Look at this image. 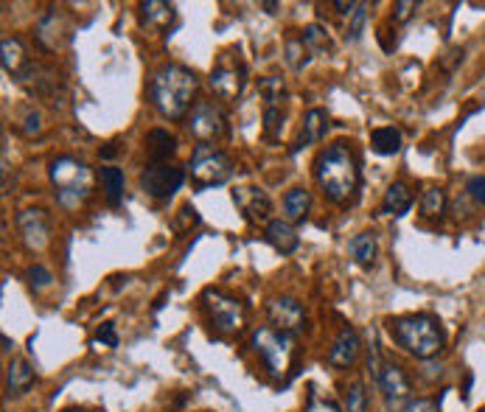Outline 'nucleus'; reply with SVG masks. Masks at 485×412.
I'll list each match as a JSON object with an SVG mask.
<instances>
[{"label": "nucleus", "mask_w": 485, "mask_h": 412, "mask_svg": "<svg viewBox=\"0 0 485 412\" xmlns=\"http://www.w3.org/2000/svg\"><path fill=\"white\" fill-rule=\"evenodd\" d=\"M200 87V78L191 68L185 65H163L160 70H154L152 82H149V95H152V104L163 118L169 121H180L185 118L193 95H197Z\"/></svg>", "instance_id": "nucleus-1"}, {"label": "nucleus", "mask_w": 485, "mask_h": 412, "mask_svg": "<svg viewBox=\"0 0 485 412\" xmlns=\"http://www.w3.org/2000/svg\"><path fill=\"white\" fill-rule=\"evenodd\" d=\"M315 177L332 202L337 205L354 202V196L359 191V163L351 146L332 144L328 149H323L315 163Z\"/></svg>", "instance_id": "nucleus-2"}, {"label": "nucleus", "mask_w": 485, "mask_h": 412, "mask_svg": "<svg viewBox=\"0 0 485 412\" xmlns=\"http://www.w3.org/2000/svg\"><path fill=\"white\" fill-rule=\"evenodd\" d=\"M399 348L415 359H432L443 348V328L432 314H404L387 323Z\"/></svg>", "instance_id": "nucleus-3"}, {"label": "nucleus", "mask_w": 485, "mask_h": 412, "mask_svg": "<svg viewBox=\"0 0 485 412\" xmlns=\"http://www.w3.org/2000/svg\"><path fill=\"white\" fill-rule=\"evenodd\" d=\"M48 174H51V183L56 188V200H60L62 208H79L93 194V171L70 154L56 157L48 169Z\"/></svg>", "instance_id": "nucleus-4"}, {"label": "nucleus", "mask_w": 485, "mask_h": 412, "mask_svg": "<svg viewBox=\"0 0 485 412\" xmlns=\"http://www.w3.org/2000/svg\"><path fill=\"white\" fill-rule=\"evenodd\" d=\"M253 350L261 357V362L267 365L269 376L284 379L286 373H292L295 357H298V342L295 334H284L278 328H256L253 331Z\"/></svg>", "instance_id": "nucleus-5"}, {"label": "nucleus", "mask_w": 485, "mask_h": 412, "mask_svg": "<svg viewBox=\"0 0 485 412\" xmlns=\"http://www.w3.org/2000/svg\"><path fill=\"white\" fill-rule=\"evenodd\" d=\"M191 180L200 188H213V185H225L233 177V161L217 146L210 144H200L191 154Z\"/></svg>", "instance_id": "nucleus-6"}, {"label": "nucleus", "mask_w": 485, "mask_h": 412, "mask_svg": "<svg viewBox=\"0 0 485 412\" xmlns=\"http://www.w3.org/2000/svg\"><path fill=\"white\" fill-rule=\"evenodd\" d=\"M202 306L219 334H239L247 325V306L227 292L208 289L202 294Z\"/></svg>", "instance_id": "nucleus-7"}, {"label": "nucleus", "mask_w": 485, "mask_h": 412, "mask_svg": "<svg viewBox=\"0 0 485 412\" xmlns=\"http://www.w3.org/2000/svg\"><path fill=\"white\" fill-rule=\"evenodd\" d=\"M208 82H210V90L217 98H222V102H236L244 90V85H247V68L239 59V54L236 56L233 54L219 56V62L210 70Z\"/></svg>", "instance_id": "nucleus-8"}, {"label": "nucleus", "mask_w": 485, "mask_h": 412, "mask_svg": "<svg viewBox=\"0 0 485 412\" xmlns=\"http://www.w3.org/2000/svg\"><path fill=\"white\" fill-rule=\"evenodd\" d=\"M185 180V171L171 166V163H149L144 171H141V188L154 196V200H169L180 191Z\"/></svg>", "instance_id": "nucleus-9"}, {"label": "nucleus", "mask_w": 485, "mask_h": 412, "mask_svg": "<svg viewBox=\"0 0 485 412\" xmlns=\"http://www.w3.org/2000/svg\"><path fill=\"white\" fill-rule=\"evenodd\" d=\"M191 132L197 141H219L227 135V118L213 102H197L191 110Z\"/></svg>", "instance_id": "nucleus-10"}, {"label": "nucleus", "mask_w": 485, "mask_h": 412, "mask_svg": "<svg viewBox=\"0 0 485 412\" xmlns=\"http://www.w3.org/2000/svg\"><path fill=\"white\" fill-rule=\"evenodd\" d=\"M17 230H21V239L31 252H40V250L48 247L51 225H48V213L45 210H40V208L21 210V213H17Z\"/></svg>", "instance_id": "nucleus-11"}, {"label": "nucleus", "mask_w": 485, "mask_h": 412, "mask_svg": "<svg viewBox=\"0 0 485 412\" xmlns=\"http://www.w3.org/2000/svg\"><path fill=\"white\" fill-rule=\"evenodd\" d=\"M267 317L273 328L284 334H298L306 328V309L295 298H273L267 303Z\"/></svg>", "instance_id": "nucleus-12"}, {"label": "nucleus", "mask_w": 485, "mask_h": 412, "mask_svg": "<svg viewBox=\"0 0 485 412\" xmlns=\"http://www.w3.org/2000/svg\"><path fill=\"white\" fill-rule=\"evenodd\" d=\"M376 384L382 390V396L387 401V407H399L410 399V379H407V373L393 365V362H384L379 376H376Z\"/></svg>", "instance_id": "nucleus-13"}, {"label": "nucleus", "mask_w": 485, "mask_h": 412, "mask_svg": "<svg viewBox=\"0 0 485 412\" xmlns=\"http://www.w3.org/2000/svg\"><path fill=\"white\" fill-rule=\"evenodd\" d=\"M233 205L239 208V213L247 222H267L269 210H273L269 196L261 188H250V185H242V188L233 191Z\"/></svg>", "instance_id": "nucleus-14"}, {"label": "nucleus", "mask_w": 485, "mask_h": 412, "mask_svg": "<svg viewBox=\"0 0 485 412\" xmlns=\"http://www.w3.org/2000/svg\"><path fill=\"white\" fill-rule=\"evenodd\" d=\"M357 357H359V334L351 325H345L337 334L332 350H328V365H334V367H351L357 362Z\"/></svg>", "instance_id": "nucleus-15"}, {"label": "nucleus", "mask_w": 485, "mask_h": 412, "mask_svg": "<svg viewBox=\"0 0 485 412\" xmlns=\"http://www.w3.org/2000/svg\"><path fill=\"white\" fill-rule=\"evenodd\" d=\"M34 382H37V373L26 359L14 357L6 365V390H9V396H23V392H29L34 387Z\"/></svg>", "instance_id": "nucleus-16"}, {"label": "nucleus", "mask_w": 485, "mask_h": 412, "mask_svg": "<svg viewBox=\"0 0 485 412\" xmlns=\"http://www.w3.org/2000/svg\"><path fill=\"white\" fill-rule=\"evenodd\" d=\"M328 132V112L315 107V110H308L306 118H303V129H300V137H298V144L292 146V152H298L300 146H308V144H320L323 137Z\"/></svg>", "instance_id": "nucleus-17"}, {"label": "nucleus", "mask_w": 485, "mask_h": 412, "mask_svg": "<svg viewBox=\"0 0 485 412\" xmlns=\"http://www.w3.org/2000/svg\"><path fill=\"white\" fill-rule=\"evenodd\" d=\"M267 242L273 244L281 255H289V252H295L300 239H298V230L284 222V219H275V222H269L267 225Z\"/></svg>", "instance_id": "nucleus-18"}, {"label": "nucleus", "mask_w": 485, "mask_h": 412, "mask_svg": "<svg viewBox=\"0 0 485 412\" xmlns=\"http://www.w3.org/2000/svg\"><path fill=\"white\" fill-rule=\"evenodd\" d=\"M177 152V141L166 129H152L146 135V154L149 163H169V157Z\"/></svg>", "instance_id": "nucleus-19"}, {"label": "nucleus", "mask_w": 485, "mask_h": 412, "mask_svg": "<svg viewBox=\"0 0 485 412\" xmlns=\"http://www.w3.org/2000/svg\"><path fill=\"white\" fill-rule=\"evenodd\" d=\"M0 54H4V70L9 76H21L29 68L26 48H23V43L17 37H6L4 43H0Z\"/></svg>", "instance_id": "nucleus-20"}, {"label": "nucleus", "mask_w": 485, "mask_h": 412, "mask_svg": "<svg viewBox=\"0 0 485 412\" xmlns=\"http://www.w3.org/2000/svg\"><path fill=\"white\" fill-rule=\"evenodd\" d=\"M410 208H413V194H410V188H407L404 183H393L390 188H387L384 200H382V213H387V216H404Z\"/></svg>", "instance_id": "nucleus-21"}, {"label": "nucleus", "mask_w": 485, "mask_h": 412, "mask_svg": "<svg viewBox=\"0 0 485 412\" xmlns=\"http://www.w3.org/2000/svg\"><path fill=\"white\" fill-rule=\"evenodd\" d=\"M284 210H286V219L289 222H300L312 210V194L306 188H292L284 196Z\"/></svg>", "instance_id": "nucleus-22"}, {"label": "nucleus", "mask_w": 485, "mask_h": 412, "mask_svg": "<svg viewBox=\"0 0 485 412\" xmlns=\"http://www.w3.org/2000/svg\"><path fill=\"white\" fill-rule=\"evenodd\" d=\"M99 177H102V185H104L107 205L119 208L121 200H124V171L115 169V166H104Z\"/></svg>", "instance_id": "nucleus-23"}, {"label": "nucleus", "mask_w": 485, "mask_h": 412, "mask_svg": "<svg viewBox=\"0 0 485 412\" xmlns=\"http://www.w3.org/2000/svg\"><path fill=\"white\" fill-rule=\"evenodd\" d=\"M141 20H144V26H149V29L169 26L174 20V6L163 4V0H149V4H141Z\"/></svg>", "instance_id": "nucleus-24"}, {"label": "nucleus", "mask_w": 485, "mask_h": 412, "mask_svg": "<svg viewBox=\"0 0 485 412\" xmlns=\"http://www.w3.org/2000/svg\"><path fill=\"white\" fill-rule=\"evenodd\" d=\"M371 146L376 154H399L401 149V132L396 127H379L371 132Z\"/></svg>", "instance_id": "nucleus-25"}, {"label": "nucleus", "mask_w": 485, "mask_h": 412, "mask_svg": "<svg viewBox=\"0 0 485 412\" xmlns=\"http://www.w3.org/2000/svg\"><path fill=\"white\" fill-rule=\"evenodd\" d=\"M351 252L359 267H374L376 261V252H379V244H376V235L374 233H359L357 239L351 242Z\"/></svg>", "instance_id": "nucleus-26"}, {"label": "nucleus", "mask_w": 485, "mask_h": 412, "mask_svg": "<svg viewBox=\"0 0 485 412\" xmlns=\"http://www.w3.org/2000/svg\"><path fill=\"white\" fill-rule=\"evenodd\" d=\"M300 39H303V45L308 48V54H323V51H328L332 48V43H328V31L323 29V26H306L303 29V34H300Z\"/></svg>", "instance_id": "nucleus-27"}, {"label": "nucleus", "mask_w": 485, "mask_h": 412, "mask_svg": "<svg viewBox=\"0 0 485 412\" xmlns=\"http://www.w3.org/2000/svg\"><path fill=\"white\" fill-rule=\"evenodd\" d=\"M443 208H446V194L438 185L423 188V194H421V210H423V216L435 219V216L443 213Z\"/></svg>", "instance_id": "nucleus-28"}, {"label": "nucleus", "mask_w": 485, "mask_h": 412, "mask_svg": "<svg viewBox=\"0 0 485 412\" xmlns=\"http://www.w3.org/2000/svg\"><path fill=\"white\" fill-rule=\"evenodd\" d=\"M308 56H312V54H308V48L303 45L300 37H292L286 43V59H289V65H292L295 70H300L308 62Z\"/></svg>", "instance_id": "nucleus-29"}, {"label": "nucleus", "mask_w": 485, "mask_h": 412, "mask_svg": "<svg viewBox=\"0 0 485 412\" xmlns=\"http://www.w3.org/2000/svg\"><path fill=\"white\" fill-rule=\"evenodd\" d=\"M284 129V110L281 107H264V135L275 141Z\"/></svg>", "instance_id": "nucleus-30"}, {"label": "nucleus", "mask_w": 485, "mask_h": 412, "mask_svg": "<svg viewBox=\"0 0 485 412\" xmlns=\"http://www.w3.org/2000/svg\"><path fill=\"white\" fill-rule=\"evenodd\" d=\"M115 345H119V331H115L112 323H102L93 337V348H115Z\"/></svg>", "instance_id": "nucleus-31"}, {"label": "nucleus", "mask_w": 485, "mask_h": 412, "mask_svg": "<svg viewBox=\"0 0 485 412\" xmlns=\"http://www.w3.org/2000/svg\"><path fill=\"white\" fill-rule=\"evenodd\" d=\"M367 4H357V9H354V14H351V26H348V39L351 43H357V39L362 37V29H365V17H367Z\"/></svg>", "instance_id": "nucleus-32"}, {"label": "nucleus", "mask_w": 485, "mask_h": 412, "mask_svg": "<svg viewBox=\"0 0 485 412\" xmlns=\"http://www.w3.org/2000/svg\"><path fill=\"white\" fill-rule=\"evenodd\" d=\"M51 281H53V275L43 267V264H34L31 269H29V284H31V289H45V286H51Z\"/></svg>", "instance_id": "nucleus-33"}, {"label": "nucleus", "mask_w": 485, "mask_h": 412, "mask_svg": "<svg viewBox=\"0 0 485 412\" xmlns=\"http://www.w3.org/2000/svg\"><path fill=\"white\" fill-rule=\"evenodd\" d=\"M367 407V396H365V387L357 382L348 387V412H365Z\"/></svg>", "instance_id": "nucleus-34"}, {"label": "nucleus", "mask_w": 485, "mask_h": 412, "mask_svg": "<svg viewBox=\"0 0 485 412\" xmlns=\"http://www.w3.org/2000/svg\"><path fill=\"white\" fill-rule=\"evenodd\" d=\"M399 412H440V399H415Z\"/></svg>", "instance_id": "nucleus-35"}, {"label": "nucleus", "mask_w": 485, "mask_h": 412, "mask_svg": "<svg viewBox=\"0 0 485 412\" xmlns=\"http://www.w3.org/2000/svg\"><path fill=\"white\" fill-rule=\"evenodd\" d=\"M415 9H418L415 0H399V4L393 6V20H396V23H407Z\"/></svg>", "instance_id": "nucleus-36"}, {"label": "nucleus", "mask_w": 485, "mask_h": 412, "mask_svg": "<svg viewBox=\"0 0 485 412\" xmlns=\"http://www.w3.org/2000/svg\"><path fill=\"white\" fill-rule=\"evenodd\" d=\"M465 191L472 194V200H474V202L485 205V174H477V177H472L469 185H465Z\"/></svg>", "instance_id": "nucleus-37"}, {"label": "nucleus", "mask_w": 485, "mask_h": 412, "mask_svg": "<svg viewBox=\"0 0 485 412\" xmlns=\"http://www.w3.org/2000/svg\"><path fill=\"white\" fill-rule=\"evenodd\" d=\"M43 118H40V112H29V118H26V135H40V129H43Z\"/></svg>", "instance_id": "nucleus-38"}, {"label": "nucleus", "mask_w": 485, "mask_h": 412, "mask_svg": "<svg viewBox=\"0 0 485 412\" xmlns=\"http://www.w3.org/2000/svg\"><path fill=\"white\" fill-rule=\"evenodd\" d=\"M62 412H85V409H62Z\"/></svg>", "instance_id": "nucleus-39"}]
</instances>
